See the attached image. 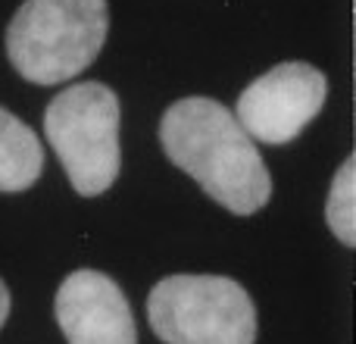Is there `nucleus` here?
Returning <instances> with one entry per match:
<instances>
[{
	"instance_id": "nucleus-1",
	"label": "nucleus",
	"mask_w": 356,
	"mask_h": 344,
	"mask_svg": "<svg viewBox=\"0 0 356 344\" xmlns=\"http://www.w3.org/2000/svg\"><path fill=\"white\" fill-rule=\"evenodd\" d=\"M160 144L169 160L228 213L253 216L269 203L272 178L263 154L219 100H175L160 119Z\"/></svg>"
},
{
	"instance_id": "nucleus-2",
	"label": "nucleus",
	"mask_w": 356,
	"mask_h": 344,
	"mask_svg": "<svg viewBox=\"0 0 356 344\" xmlns=\"http://www.w3.org/2000/svg\"><path fill=\"white\" fill-rule=\"evenodd\" d=\"M106 0H22L6 25V56L31 85H63L104 50Z\"/></svg>"
},
{
	"instance_id": "nucleus-3",
	"label": "nucleus",
	"mask_w": 356,
	"mask_h": 344,
	"mask_svg": "<svg viewBox=\"0 0 356 344\" xmlns=\"http://www.w3.org/2000/svg\"><path fill=\"white\" fill-rule=\"evenodd\" d=\"M44 135L72 188L97 197L119 175V97L104 81H79L56 91L44 110Z\"/></svg>"
},
{
	"instance_id": "nucleus-4",
	"label": "nucleus",
	"mask_w": 356,
	"mask_h": 344,
	"mask_svg": "<svg viewBox=\"0 0 356 344\" xmlns=\"http://www.w3.org/2000/svg\"><path fill=\"white\" fill-rule=\"evenodd\" d=\"M147 320L166 344H253L257 310L228 276H169L147 297Z\"/></svg>"
},
{
	"instance_id": "nucleus-5",
	"label": "nucleus",
	"mask_w": 356,
	"mask_h": 344,
	"mask_svg": "<svg viewBox=\"0 0 356 344\" xmlns=\"http://www.w3.org/2000/svg\"><path fill=\"white\" fill-rule=\"evenodd\" d=\"M325 72L309 63H282L241 91L234 119L253 144H291L325 107Z\"/></svg>"
},
{
	"instance_id": "nucleus-6",
	"label": "nucleus",
	"mask_w": 356,
	"mask_h": 344,
	"mask_svg": "<svg viewBox=\"0 0 356 344\" xmlns=\"http://www.w3.org/2000/svg\"><path fill=\"white\" fill-rule=\"evenodd\" d=\"M69 344H138V329L122 288L100 269H75L54 301Z\"/></svg>"
},
{
	"instance_id": "nucleus-7",
	"label": "nucleus",
	"mask_w": 356,
	"mask_h": 344,
	"mask_svg": "<svg viewBox=\"0 0 356 344\" xmlns=\"http://www.w3.org/2000/svg\"><path fill=\"white\" fill-rule=\"evenodd\" d=\"M44 172V148L35 129L0 107V194L29 191Z\"/></svg>"
},
{
	"instance_id": "nucleus-8",
	"label": "nucleus",
	"mask_w": 356,
	"mask_h": 344,
	"mask_svg": "<svg viewBox=\"0 0 356 344\" xmlns=\"http://www.w3.org/2000/svg\"><path fill=\"white\" fill-rule=\"evenodd\" d=\"M325 222L341 244H356V157L350 154L344 166L334 172L332 191L325 201Z\"/></svg>"
},
{
	"instance_id": "nucleus-9",
	"label": "nucleus",
	"mask_w": 356,
	"mask_h": 344,
	"mask_svg": "<svg viewBox=\"0 0 356 344\" xmlns=\"http://www.w3.org/2000/svg\"><path fill=\"white\" fill-rule=\"evenodd\" d=\"M6 316H10V291H6L3 279H0V329H3Z\"/></svg>"
}]
</instances>
